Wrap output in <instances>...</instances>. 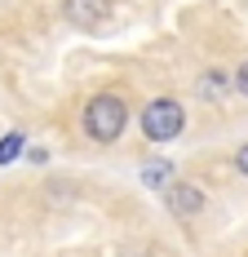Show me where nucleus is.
<instances>
[{
  "mask_svg": "<svg viewBox=\"0 0 248 257\" xmlns=\"http://www.w3.org/2000/svg\"><path fill=\"white\" fill-rule=\"evenodd\" d=\"M182 128H186V111H182L173 98L147 102V111H142V133H147L151 142H173Z\"/></svg>",
  "mask_w": 248,
  "mask_h": 257,
  "instance_id": "2",
  "label": "nucleus"
},
{
  "mask_svg": "<svg viewBox=\"0 0 248 257\" xmlns=\"http://www.w3.org/2000/svg\"><path fill=\"white\" fill-rule=\"evenodd\" d=\"M235 169H239V173H244V178H248V142H244V147H239V151H235Z\"/></svg>",
  "mask_w": 248,
  "mask_h": 257,
  "instance_id": "8",
  "label": "nucleus"
},
{
  "mask_svg": "<svg viewBox=\"0 0 248 257\" xmlns=\"http://www.w3.org/2000/svg\"><path fill=\"white\" fill-rule=\"evenodd\" d=\"M235 89H239V93H244V98H248V62H244V67H239V71H235Z\"/></svg>",
  "mask_w": 248,
  "mask_h": 257,
  "instance_id": "9",
  "label": "nucleus"
},
{
  "mask_svg": "<svg viewBox=\"0 0 248 257\" xmlns=\"http://www.w3.org/2000/svg\"><path fill=\"white\" fill-rule=\"evenodd\" d=\"M129 124V106H124L120 93H98V98H89L84 106V133L93 138V142H115Z\"/></svg>",
  "mask_w": 248,
  "mask_h": 257,
  "instance_id": "1",
  "label": "nucleus"
},
{
  "mask_svg": "<svg viewBox=\"0 0 248 257\" xmlns=\"http://www.w3.org/2000/svg\"><path fill=\"white\" fill-rule=\"evenodd\" d=\"M164 195H169V208H173L177 217H195L199 208H204V195H199V186H191V182H169Z\"/></svg>",
  "mask_w": 248,
  "mask_h": 257,
  "instance_id": "4",
  "label": "nucleus"
},
{
  "mask_svg": "<svg viewBox=\"0 0 248 257\" xmlns=\"http://www.w3.org/2000/svg\"><path fill=\"white\" fill-rule=\"evenodd\" d=\"M226 89H230V80H226L222 71H204V76H199V98H222Z\"/></svg>",
  "mask_w": 248,
  "mask_h": 257,
  "instance_id": "6",
  "label": "nucleus"
},
{
  "mask_svg": "<svg viewBox=\"0 0 248 257\" xmlns=\"http://www.w3.org/2000/svg\"><path fill=\"white\" fill-rule=\"evenodd\" d=\"M18 151H23V133H9V138L0 142V164H9Z\"/></svg>",
  "mask_w": 248,
  "mask_h": 257,
  "instance_id": "7",
  "label": "nucleus"
},
{
  "mask_svg": "<svg viewBox=\"0 0 248 257\" xmlns=\"http://www.w3.org/2000/svg\"><path fill=\"white\" fill-rule=\"evenodd\" d=\"M142 182L164 191V186L173 182V164H169V160H147V164H142Z\"/></svg>",
  "mask_w": 248,
  "mask_h": 257,
  "instance_id": "5",
  "label": "nucleus"
},
{
  "mask_svg": "<svg viewBox=\"0 0 248 257\" xmlns=\"http://www.w3.org/2000/svg\"><path fill=\"white\" fill-rule=\"evenodd\" d=\"M62 14L80 31H98L106 23V14H111V0H62Z\"/></svg>",
  "mask_w": 248,
  "mask_h": 257,
  "instance_id": "3",
  "label": "nucleus"
}]
</instances>
